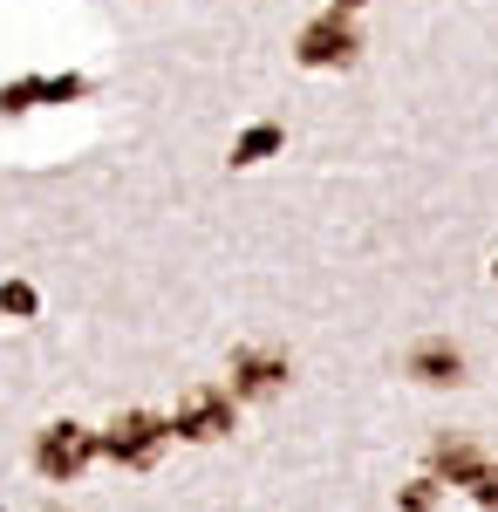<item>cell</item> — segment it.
I'll list each match as a JSON object with an SVG mask.
<instances>
[{"label": "cell", "instance_id": "1", "mask_svg": "<svg viewBox=\"0 0 498 512\" xmlns=\"http://www.w3.org/2000/svg\"><path fill=\"white\" fill-rule=\"evenodd\" d=\"M171 444V417H151V410H123L110 431H96V458H116L130 472L157 465V451Z\"/></svg>", "mask_w": 498, "mask_h": 512}, {"label": "cell", "instance_id": "2", "mask_svg": "<svg viewBox=\"0 0 498 512\" xmlns=\"http://www.w3.org/2000/svg\"><path fill=\"white\" fill-rule=\"evenodd\" d=\"M96 465V431L89 424H41V437H35V472L41 478H55V485H76L82 472Z\"/></svg>", "mask_w": 498, "mask_h": 512}, {"label": "cell", "instance_id": "3", "mask_svg": "<svg viewBox=\"0 0 498 512\" xmlns=\"http://www.w3.org/2000/svg\"><path fill=\"white\" fill-rule=\"evenodd\" d=\"M294 55H301V69H348V62L362 55V41H355V28H348L342 14H321V21L301 28Z\"/></svg>", "mask_w": 498, "mask_h": 512}, {"label": "cell", "instance_id": "4", "mask_svg": "<svg viewBox=\"0 0 498 512\" xmlns=\"http://www.w3.org/2000/svg\"><path fill=\"white\" fill-rule=\"evenodd\" d=\"M287 376H294V362L273 349H232V403L246 396V403H260V396H280L287 390Z\"/></svg>", "mask_w": 498, "mask_h": 512}, {"label": "cell", "instance_id": "5", "mask_svg": "<svg viewBox=\"0 0 498 512\" xmlns=\"http://www.w3.org/2000/svg\"><path fill=\"white\" fill-rule=\"evenodd\" d=\"M232 431V396L226 390H192L185 403H178V417H171V437H185V444H212V437Z\"/></svg>", "mask_w": 498, "mask_h": 512}, {"label": "cell", "instance_id": "6", "mask_svg": "<svg viewBox=\"0 0 498 512\" xmlns=\"http://www.w3.org/2000/svg\"><path fill=\"white\" fill-rule=\"evenodd\" d=\"M403 376H417V383H430V390L464 383V349H458V342H444V335H423L417 349L403 355Z\"/></svg>", "mask_w": 498, "mask_h": 512}, {"label": "cell", "instance_id": "7", "mask_svg": "<svg viewBox=\"0 0 498 512\" xmlns=\"http://www.w3.org/2000/svg\"><path fill=\"white\" fill-rule=\"evenodd\" d=\"M89 96V82L82 76H21L0 89V110H35V103H76Z\"/></svg>", "mask_w": 498, "mask_h": 512}, {"label": "cell", "instance_id": "8", "mask_svg": "<svg viewBox=\"0 0 498 512\" xmlns=\"http://www.w3.org/2000/svg\"><path fill=\"white\" fill-rule=\"evenodd\" d=\"M478 472H485V458H478L471 437H437V444H430V478H437V485H464V492H471Z\"/></svg>", "mask_w": 498, "mask_h": 512}, {"label": "cell", "instance_id": "9", "mask_svg": "<svg viewBox=\"0 0 498 512\" xmlns=\"http://www.w3.org/2000/svg\"><path fill=\"white\" fill-rule=\"evenodd\" d=\"M280 144H287V130H280V123H253V130H239V144H232V171H246V164H267Z\"/></svg>", "mask_w": 498, "mask_h": 512}, {"label": "cell", "instance_id": "10", "mask_svg": "<svg viewBox=\"0 0 498 512\" xmlns=\"http://www.w3.org/2000/svg\"><path fill=\"white\" fill-rule=\"evenodd\" d=\"M41 308V294L28 287V280H0V315H14V321H35Z\"/></svg>", "mask_w": 498, "mask_h": 512}, {"label": "cell", "instance_id": "11", "mask_svg": "<svg viewBox=\"0 0 498 512\" xmlns=\"http://www.w3.org/2000/svg\"><path fill=\"white\" fill-rule=\"evenodd\" d=\"M396 506H403V512H430V506H437V478H410V485L396 492Z\"/></svg>", "mask_w": 498, "mask_h": 512}, {"label": "cell", "instance_id": "12", "mask_svg": "<svg viewBox=\"0 0 498 512\" xmlns=\"http://www.w3.org/2000/svg\"><path fill=\"white\" fill-rule=\"evenodd\" d=\"M471 499H478L485 512H498V465H485V472H478V485H471Z\"/></svg>", "mask_w": 498, "mask_h": 512}, {"label": "cell", "instance_id": "13", "mask_svg": "<svg viewBox=\"0 0 498 512\" xmlns=\"http://www.w3.org/2000/svg\"><path fill=\"white\" fill-rule=\"evenodd\" d=\"M348 7H362V0H335V14H348Z\"/></svg>", "mask_w": 498, "mask_h": 512}, {"label": "cell", "instance_id": "14", "mask_svg": "<svg viewBox=\"0 0 498 512\" xmlns=\"http://www.w3.org/2000/svg\"><path fill=\"white\" fill-rule=\"evenodd\" d=\"M492 274H498V267H492Z\"/></svg>", "mask_w": 498, "mask_h": 512}]
</instances>
